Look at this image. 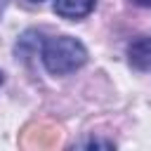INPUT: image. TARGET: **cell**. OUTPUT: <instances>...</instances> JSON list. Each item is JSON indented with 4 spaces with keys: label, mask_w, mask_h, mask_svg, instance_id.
I'll return each instance as SVG.
<instances>
[{
    "label": "cell",
    "mask_w": 151,
    "mask_h": 151,
    "mask_svg": "<svg viewBox=\"0 0 151 151\" xmlns=\"http://www.w3.org/2000/svg\"><path fill=\"white\" fill-rule=\"evenodd\" d=\"M127 59H130V66L132 68L149 71L151 68V38L149 35H142V38L132 40L130 47H127Z\"/></svg>",
    "instance_id": "2"
},
{
    "label": "cell",
    "mask_w": 151,
    "mask_h": 151,
    "mask_svg": "<svg viewBox=\"0 0 151 151\" xmlns=\"http://www.w3.org/2000/svg\"><path fill=\"white\" fill-rule=\"evenodd\" d=\"M0 83H2V73H0Z\"/></svg>",
    "instance_id": "5"
},
{
    "label": "cell",
    "mask_w": 151,
    "mask_h": 151,
    "mask_svg": "<svg viewBox=\"0 0 151 151\" xmlns=\"http://www.w3.org/2000/svg\"><path fill=\"white\" fill-rule=\"evenodd\" d=\"M42 54V64L52 76H66L73 73L76 68H80L87 61V50L83 47L80 40L71 38V35H57L42 42L40 47Z\"/></svg>",
    "instance_id": "1"
},
{
    "label": "cell",
    "mask_w": 151,
    "mask_h": 151,
    "mask_svg": "<svg viewBox=\"0 0 151 151\" xmlns=\"http://www.w3.org/2000/svg\"><path fill=\"white\" fill-rule=\"evenodd\" d=\"M137 5H144V7H151V0H134Z\"/></svg>",
    "instance_id": "4"
},
{
    "label": "cell",
    "mask_w": 151,
    "mask_h": 151,
    "mask_svg": "<svg viewBox=\"0 0 151 151\" xmlns=\"http://www.w3.org/2000/svg\"><path fill=\"white\" fill-rule=\"evenodd\" d=\"M97 0H54V12L64 19H80L94 9Z\"/></svg>",
    "instance_id": "3"
},
{
    "label": "cell",
    "mask_w": 151,
    "mask_h": 151,
    "mask_svg": "<svg viewBox=\"0 0 151 151\" xmlns=\"http://www.w3.org/2000/svg\"><path fill=\"white\" fill-rule=\"evenodd\" d=\"M33 2H40V0H33Z\"/></svg>",
    "instance_id": "6"
}]
</instances>
